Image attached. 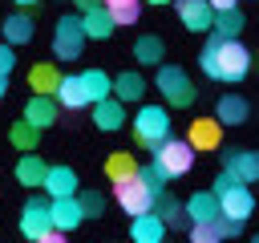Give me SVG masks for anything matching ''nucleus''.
<instances>
[{
  "mask_svg": "<svg viewBox=\"0 0 259 243\" xmlns=\"http://www.w3.org/2000/svg\"><path fill=\"white\" fill-rule=\"evenodd\" d=\"M198 69L214 81H243L251 73V53L239 45V40H219L210 36L202 57H198Z\"/></svg>",
  "mask_w": 259,
  "mask_h": 243,
  "instance_id": "f257e3e1",
  "label": "nucleus"
},
{
  "mask_svg": "<svg viewBox=\"0 0 259 243\" xmlns=\"http://www.w3.org/2000/svg\"><path fill=\"white\" fill-rule=\"evenodd\" d=\"M166 138H170V113L162 105H142L134 113V142L142 150H158Z\"/></svg>",
  "mask_w": 259,
  "mask_h": 243,
  "instance_id": "f03ea898",
  "label": "nucleus"
},
{
  "mask_svg": "<svg viewBox=\"0 0 259 243\" xmlns=\"http://www.w3.org/2000/svg\"><path fill=\"white\" fill-rule=\"evenodd\" d=\"M154 81H158L166 105H174V109H190L194 97H198V89H194V81L186 77L182 65H158V77H154Z\"/></svg>",
  "mask_w": 259,
  "mask_h": 243,
  "instance_id": "7ed1b4c3",
  "label": "nucleus"
},
{
  "mask_svg": "<svg viewBox=\"0 0 259 243\" xmlns=\"http://www.w3.org/2000/svg\"><path fill=\"white\" fill-rule=\"evenodd\" d=\"M154 166H158L166 178H182V174H190V166H194V150H190L186 142H178V138H166V142L154 150Z\"/></svg>",
  "mask_w": 259,
  "mask_h": 243,
  "instance_id": "20e7f679",
  "label": "nucleus"
},
{
  "mask_svg": "<svg viewBox=\"0 0 259 243\" xmlns=\"http://www.w3.org/2000/svg\"><path fill=\"white\" fill-rule=\"evenodd\" d=\"M53 53L61 61H77L85 53V32H81V12L77 16H61L53 28Z\"/></svg>",
  "mask_w": 259,
  "mask_h": 243,
  "instance_id": "39448f33",
  "label": "nucleus"
},
{
  "mask_svg": "<svg viewBox=\"0 0 259 243\" xmlns=\"http://www.w3.org/2000/svg\"><path fill=\"white\" fill-rule=\"evenodd\" d=\"M113 198H117V207H121L130 219H138V215H150V211H154V190H150L142 178L113 182Z\"/></svg>",
  "mask_w": 259,
  "mask_h": 243,
  "instance_id": "423d86ee",
  "label": "nucleus"
},
{
  "mask_svg": "<svg viewBox=\"0 0 259 243\" xmlns=\"http://www.w3.org/2000/svg\"><path fill=\"white\" fill-rule=\"evenodd\" d=\"M45 231H53V223H49V198H28L24 207H20V235L28 239V243H36Z\"/></svg>",
  "mask_w": 259,
  "mask_h": 243,
  "instance_id": "0eeeda50",
  "label": "nucleus"
},
{
  "mask_svg": "<svg viewBox=\"0 0 259 243\" xmlns=\"http://www.w3.org/2000/svg\"><path fill=\"white\" fill-rule=\"evenodd\" d=\"M0 28H4V45H28L32 36H36V16L28 12V8H16V12H8L4 20H0Z\"/></svg>",
  "mask_w": 259,
  "mask_h": 243,
  "instance_id": "6e6552de",
  "label": "nucleus"
},
{
  "mask_svg": "<svg viewBox=\"0 0 259 243\" xmlns=\"http://www.w3.org/2000/svg\"><path fill=\"white\" fill-rule=\"evenodd\" d=\"M49 223H53V231H61V235H69L73 227H81L85 215H81L77 194H73V198H49Z\"/></svg>",
  "mask_w": 259,
  "mask_h": 243,
  "instance_id": "1a4fd4ad",
  "label": "nucleus"
},
{
  "mask_svg": "<svg viewBox=\"0 0 259 243\" xmlns=\"http://www.w3.org/2000/svg\"><path fill=\"white\" fill-rule=\"evenodd\" d=\"M186 146L190 150H219L223 146V126L214 117H194L186 130Z\"/></svg>",
  "mask_w": 259,
  "mask_h": 243,
  "instance_id": "9d476101",
  "label": "nucleus"
},
{
  "mask_svg": "<svg viewBox=\"0 0 259 243\" xmlns=\"http://www.w3.org/2000/svg\"><path fill=\"white\" fill-rule=\"evenodd\" d=\"M255 211V194L247 186H231L227 194H219V215L223 219H235V223H247V215Z\"/></svg>",
  "mask_w": 259,
  "mask_h": 243,
  "instance_id": "9b49d317",
  "label": "nucleus"
},
{
  "mask_svg": "<svg viewBox=\"0 0 259 243\" xmlns=\"http://www.w3.org/2000/svg\"><path fill=\"white\" fill-rule=\"evenodd\" d=\"M174 8H178L182 24H186L190 32H210L214 12H210V4H206V0H174Z\"/></svg>",
  "mask_w": 259,
  "mask_h": 243,
  "instance_id": "f8f14e48",
  "label": "nucleus"
},
{
  "mask_svg": "<svg viewBox=\"0 0 259 243\" xmlns=\"http://www.w3.org/2000/svg\"><path fill=\"white\" fill-rule=\"evenodd\" d=\"M130 243H166V223L154 211L130 219Z\"/></svg>",
  "mask_w": 259,
  "mask_h": 243,
  "instance_id": "ddd939ff",
  "label": "nucleus"
},
{
  "mask_svg": "<svg viewBox=\"0 0 259 243\" xmlns=\"http://www.w3.org/2000/svg\"><path fill=\"white\" fill-rule=\"evenodd\" d=\"M77 81H81L89 105H97V101H105V97L113 93V77H109L105 69H85V73H77Z\"/></svg>",
  "mask_w": 259,
  "mask_h": 243,
  "instance_id": "4468645a",
  "label": "nucleus"
},
{
  "mask_svg": "<svg viewBox=\"0 0 259 243\" xmlns=\"http://www.w3.org/2000/svg\"><path fill=\"white\" fill-rule=\"evenodd\" d=\"M45 190H49V198H73L77 194V170L73 166H49Z\"/></svg>",
  "mask_w": 259,
  "mask_h": 243,
  "instance_id": "2eb2a0df",
  "label": "nucleus"
},
{
  "mask_svg": "<svg viewBox=\"0 0 259 243\" xmlns=\"http://www.w3.org/2000/svg\"><path fill=\"white\" fill-rule=\"evenodd\" d=\"M28 85H32V97H53L57 85H61V69L49 65V61H40V65L28 69Z\"/></svg>",
  "mask_w": 259,
  "mask_h": 243,
  "instance_id": "dca6fc26",
  "label": "nucleus"
},
{
  "mask_svg": "<svg viewBox=\"0 0 259 243\" xmlns=\"http://www.w3.org/2000/svg\"><path fill=\"white\" fill-rule=\"evenodd\" d=\"M247 113H251V105H247L239 93H223L219 105H214V122H219V126H243Z\"/></svg>",
  "mask_w": 259,
  "mask_h": 243,
  "instance_id": "f3484780",
  "label": "nucleus"
},
{
  "mask_svg": "<svg viewBox=\"0 0 259 243\" xmlns=\"http://www.w3.org/2000/svg\"><path fill=\"white\" fill-rule=\"evenodd\" d=\"M61 117V105L53 101V97H32L28 105H24V117L20 122H28L32 130H45V126H53Z\"/></svg>",
  "mask_w": 259,
  "mask_h": 243,
  "instance_id": "a211bd4d",
  "label": "nucleus"
},
{
  "mask_svg": "<svg viewBox=\"0 0 259 243\" xmlns=\"http://www.w3.org/2000/svg\"><path fill=\"white\" fill-rule=\"evenodd\" d=\"M182 211H186L190 223H210V219H219V198L210 190H198V194H190L182 202Z\"/></svg>",
  "mask_w": 259,
  "mask_h": 243,
  "instance_id": "6ab92c4d",
  "label": "nucleus"
},
{
  "mask_svg": "<svg viewBox=\"0 0 259 243\" xmlns=\"http://www.w3.org/2000/svg\"><path fill=\"white\" fill-rule=\"evenodd\" d=\"M93 126H97V130H121V126H125V105H121L117 97L97 101V105H93Z\"/></svg>",
  "mask_w": 259,
  "mask_h": 243,
  "instance_id": "aec40b11",
  "label": "nucleus"
},
{
  "mask_svg": "<svg viewBox=\"0 0 259 243\" xmlns=\"http://www.w3.org/2000/svg\"><path fill=\"white\" fill-rule=\"evenodd\" d=\"M243 24H247V16H243L239 8H227V12H214V24H210V36H219V40H239V32H243Z\"/></svg>",
  "mask_w": 259,
  "mask_h": 243,
  "instance_id": "412c9836",
  "label": "nucleus"
},
{
  "mask_svg": "<svg viewBox=\"0 0 259 243\" xmlns=\"http://www.w3.org/2000/svg\"><path fill=\"white\" fill-rule=\"evenodd\" d=\"M154 215L166 223V227H190V219H186V211H182V202L174 198V194H154Z\"/></svg>",
  "mask_w": 259,
  "mask_h": 243,
  "instance_id": "4be33fe9",
  "label": "nucleus"
},
{
  "mask_svg": "<svg viewBox=\"0 0 259 243\" xmlns=\"http://www.w3.org/2000/svg\"><path fill=\"white\" fill-rule=\"evenodd\" d=\"M142 93H146V81H142V73H117L113 77V97L121 101V105H130V101H142Z\"/></svg>",
  "mask_w": 259,
  "mask_h": 243,
  "instance_id": "5701e85b",
  "label": "nucleus"
},
{
  "mask_svg": "<svg viewBox=\"0 0 259 243\" xmlns=\"http://www.w3.org/2000/svg\"><path fill=\"white\" fill-rule=\"evenodd\" d=\"M45 174H49V162L36 158V154H24L16 162V182L20 186H45Z\"/></svg>",
  "mask_w": 259,
  "mask_h": 243,
  "instance_id": "b1692460",
  "label": "nucleus"
},
{
  "mask_svg": "<svg viewBox=\"0 0 259 243\" xmlns=\"http://www.w3.org/2000/svg\"><path fill=\"white\" fill-rule=\"evenodd\" d=\"M223 170H235V178L243 186L247 182H259V150H235L231 166H223Z\"/></svg>",
  "mask_w": 259,
  "mask_h": 243,
  "instance_id": "393cba45",
  "label": "nucleus"
},
{
  "mask_svg": "<svg viewBox=\"0 0 259 243\" xmlns=\"http://www.w3.org/2000/svg\"><path fill=\"white\" fill-rule=\"evenodd\" d=\"M81 32H85V40H89V36H93V40H105V36L113 32V16H109L105 8L81 12Z\"/></svg>",
  "mask_w": 259,
  "mask_h": 243,
  "instance_id": "a878e982",
  "label": "nucleus"
},
{
  "mask_svg": "<svg viewBox=\"0 0 259 243\" xmlns=\"http://www.w3.org/2000/svg\"><path fill=\"white\" fill-rule=\"evenodd\" d=\"M105 178H109V182H125V178H138V162H134V154H125V150L109 154V158H105Z\"/></svg>",
  "mask_w": 259,
  "mask_h": 243,
  "instance_id": "bb28decb",
  "label": "nucleus"
},
{
  "mask_svg": "<svg viewBox=\"0 0 259 243\" xmlns=\"http://www.w3.org/2000/svg\"><path fill=\"white\" fill-rule=\"evenodd\" d=\"M53 101H57V105H65V109H81V105H89V101H85V89H81V81H77V77H61V85H57Z\"/></svg>",
  "mask_w": 259,
  "mask_h": 243,
  "instance_id": "cd10ccee",
  "label": "nucleus"
},
{
  "mask_svg": "<svg viewBox=\"0 0 259 243\" xmlns=\"http://www.w3.org/2000/svg\"><path fill=\"white\" fill-rule=\"evenodd\" d=\"M162 36H154V32H146V36H138V45H134V57L142 61V65H162Z\"/></svg>",
  "mask_w": 259,
  "mask_h": 243,
  "instance_id": "c85d7f7f",
  "label": "nucleus"
},
{
  "mask_svg": "<svg viewBox=\"0 0 259 243\" xmlns=\"http://www.w3.org/2000/svg\"><path fill=\"white\" fill-rule=\"evenodd\" d=\"M36 134H40V130H32L28 122H16V126L8 130V142H12L16 150H24V154H32V150L40 146V142H36Z\"/></svg>",
  "mask_w": 259,
  "mask_h": 243,
  "instance_id": "c756f323",
  "label": "nucleus"
},
{
  "mask_svg": "<svg viewBox=\"0 0 259 243\" xmlns=\"http://www.w3.org/2000/svg\"><path fill=\"white\" fill-rule=\"evenodd\" d=\"M190 243H227L223 239V223L210 219V223H190Z\"/></svg>",
  "mask_w": 259,
  "mask_h": 243,
  "instance_id": "7c9ffc66",
  "label": "nucleus"
},
{
  "mask_svg": "<svg viewBox=\"0 0 259 243\" xmlns=\"http://www.w3.org/2000/svg\"><path fill=\"white\" fill-rule=\"evenodd\" d=\"M77 202H81V215L85 219H101L105 215V194L101 190H85V194H77Z\"/></svg>",
  "mask_w": 259,
  "mask_h": 243,
  "instance_id": "2f4dec72",
  "label": "nucleus"
},
{
  "mask_svg": "<svg viewBox=\"0 0 259 243\" xmlns=\"http://www.w3.org/2000/svg\"><path fill=\"white\" fill-rule=\"evenodd\" d=\"M138 178H142V182H146L154 194H162V190H166V182H170V178H166V174H162L154 162H150V166H138Z\"/></svg>",
  "mask_w": 259,
  "mask_h": 243,
  "instance_id": "473e14b6",
  "label": "nucleus"
},
{
  "mask_svg": "<svg viewBox=\"0 0 259 243\" xmlns=\"http://www.w3.org/2000/svg\"><path fill=\"white\" fill-rule=\"evenodd\" d=\"M231 186H243V182H239V178H235V170H223V174H219V178H214V186H210V194H214V198H219V194H227V190H231Z\"/></svg>",
  "mask_w": 259,
  "mask_h": 243,
  "instance_id": "72a5a7b5",
  "label": "nucleus"
},
{
  "mask_svg": "<svg viewBox=\"0 0 259 243\" xmlns=\"http://www.w3.org/2000/svg\"><path fill=\"white\" fill-rule=\"evenodd\" d=\"M109 16H113V28H117V24H138V20H142V8H117V12H109Z\"/></svg>",
  "mask_w": 259,
  "mask_h": 243,
  "instance_id": "f704fd0d",
  "label": "nucleus"
},
{
  "mask_svg": "<svg viewBox=\"0 0 259 243\" xmlns=\"http://www.w3.org/2000/svg\"><path fill=\"white\" fill-rule=\"evenodd\" d=\"M16 69V49L12 45H0V77H8Z\"/></svg>",
  "mask_w": 259,
  "mask_h": 243,
  "instance_id": "c9c22d12",
  "label": "nucleus"
},
{
  "mask_svg": "<svg viewBox=\"0 0 259 243\" xmlns=\"http://www.w3.org/2000/svg\"><path fill=\"white\" fill-rule=\"evenodd\" d=\"M105 12H117V8H142V0H101Z\"/></svg>",
  "mask_w": 259,
  "mask_h": 243,
  "instance_id": "e433bc0d",
  "label": "nucleus"
},
{
  "mask_svg": "<svg viewBox=\"0 0 259 243\" xmlns=\"http://www.w3.org/2000/svg\"><path fill=\"white\" fill-rule=\"evenodd\" d=\"M210 12H227V8H239V0H206Z\"/></svg>",
  "mask_w": 259,
  "mask_h": 243,
  "instance_id": "4c0bfd02",
  "label": "nucleus"
},
{
  "mask_svg": "<svg viewBox=\"0 0 259 243\" xmlns=\"http://www.w3.org/2000/svg\"><path fill=\"white\" fill-rule=\"evenodd\" d=\"M36 243H69V235H61V231H45Z\"/></svg>",
  "mask_w": 259,
  "mask_h": 243,
  "instance_id": "58836bf2",
  "label": "nucleus"
},
{
  "mask_svg": "<svg viewBox=\"0 0 259 243\" xmlns=\"http://www.w3.org/2000/svg\"><path fill=\"white\" fill-rule=\"evenodd\" d=\"M77 4V12H93V8H101V0H73Z\"/></svg>",
  "mask_w": 259,
  "mask_h": 243,
  "instance_id": "ea45409f",
  "label": "nucleus"
},
{
  "mask_svg": "<svg viewBox=\"0 0 259 243\" xmlns=\"http://www.w3.org/2000/svg\"><path fill=\"white\" fill-rule=\"evenodd\" d=\"M4 93H8V77H0V97H4Z\"/></svg>",
  "mask_w": 259,
  "mask_h": 243,
  "instance_id": "a19ab883",
  "label": "nucleus"
},
{
  "mask_svg": "<svg viewBox=\"0 0 259 243\" xmlns=\"http://www.w3.org/2000/svg\"><path fill=\"white\" fill-rule=\"evenodd\" d=\"M16 4H20V8H28V4H36V0H16Z\"/></svg>",
  "mask_w": 259,
  "mask_h": 243,
  "instance_id": "79ce46f5",
  "label": "nucleus"
},
{
  "mask_svg": "<svg viewBox=\"0 0 259 243\" xmlns=\"http://www.w3.org/2000/svg\"><path fill=\"white\" fill-rule=\"evenodd\" d=\"M146 4H170V0H146Z\"/></svg>",
  "mask_w": 259,
  "mask_h": 243,
  "instance_id": "37998d69",
  "label": "nucleus"
},
{
  "mask_svg": "<svg viewBox=\"0 0 259 243\" xmlns=\"http://www.w3.org/2000/svg\"><path fill=\"white\" fill-rule=\"evenodd\" d=\"M251 243H259V235H255V239H251Z\"/></svg>",
  "mask_w": 259,
  "mask_h": 243,
  "instance_id": "c03bdc74",
  "label": "nucleus"
}]
</instances>
